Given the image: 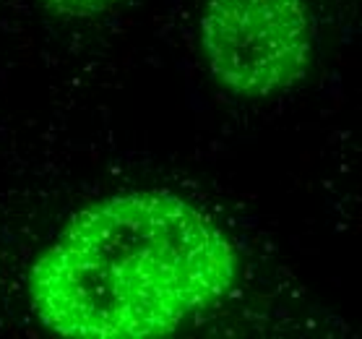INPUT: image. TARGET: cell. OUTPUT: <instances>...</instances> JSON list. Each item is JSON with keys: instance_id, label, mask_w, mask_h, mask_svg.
Segmentation results:
<instances>
[{"instance_id": "3957f363", "label": "cell", "mask_w": 362, "mask_h": 339, "mask_svg": "<svg viewBox=\"0 0 362 339\" xmlns=\"http://www.w3.org/2000/svg\"><path fill=\"white\" fill-rule=\"evenodd\" d=\"M49 16L63 21H94L115 11L123 0H37Z\"/></svg>"}, {"instance_id": "6da1fadb", "label": "cell", "mask_w": 362, "mask_h": 339, "mask_svg": "<svg viewBox=\"0 0 362 339\" xmlns=\"http://www.w3.org/2000/svg\"><path fill=\"white\" fill-rule=\"evenodd\" d=\"M240 251L222 224L165 188L91 201L34 256L26 298L66 339H157L224 300Z\"/></svg>"}, {"instance_id": "7a4b0ae2", "label": "cell", "mask_w": 362, "mask_h": 339, "mask_svg": "<svg viewBox=\"0 0 362 339\" xmlns=\"http://www.w3.org/2000/svg\"><path fill=\"white\" fill-rule=\"evenodd\" d=\"M198 45L219 89L258 102L308 79L315 26L308 0H206Z\"/></svg>"}]
</instances>
